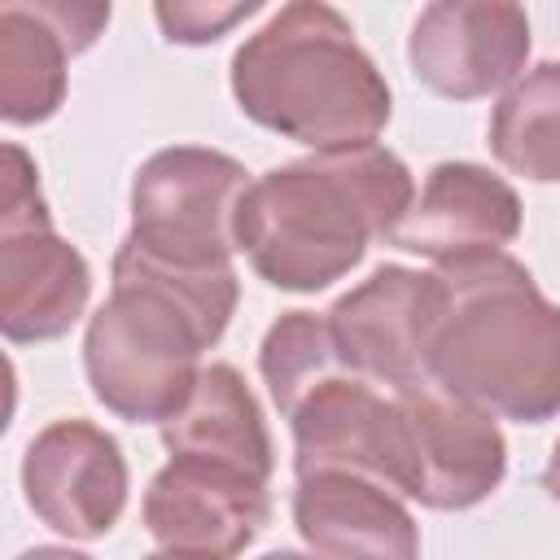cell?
<instances>
[{"instance_id": "d6986e66", "label": "cell", "mask_w": 560, "mask_h": 560, "mask_svg": "<svg viewBox=\"0 0 560 560\" xmlns=\"http://www.w3.org/2000/svg\"><path fill=\"white\" fill-rule=\"evenodd\" d=\"M262 4L258 0H236V4H219V0H175V4H153V18L162 26V35L171 44L184 48H201L223 39L236 22L254 18Z\"/></svg>"}, {"instance_id": "3957f363", "label": "cell", "mask_w": 560, "mask_h": 560, "mask_svg": "<svg viewBox=\"0 0 560 560\" xmlns=\"http://www.w3.org/2000/svg\"><path fill=\"white\" fill-rule=\"evenodd\" d=\"M228 83L254 127L311 153L376 144L394 114L381 66L354 39L350 18L324 0L280 4L236 44Z\"/></svg>"}, {"instance_id": "7c38bea8", "label": "cell", "mask_w": 560, "mask_h": 560, "mask_svg": "<svg viewBox=\"0 0 560 560\" xmlns=\"http://www.w3.org/2000/svg\"><path fill=\"white\" fill-rule=\"evenodd\" d=\"M109 26L101 0H9L0 4V118L48 122L66 101V66Z\"/></svg>"}, {"instance_id": "5b68a950", "label": "cell", "mask_w": 560, "mask_h": 560, "mask_svg": "<svg viewBox=\"0 0 560 560\" xmlns=\"http://www.w3.org/2000/svg\"><path fill=\"white\" fill-rule=\"evenodd\" d=\"M254 175L223 149L171 144L149 153L131 175L127 241L192 267H223L236 249V210Z\"/></svg>"}, {"instance_id": "7402d4cb", "label": "cell", "mask_w": 560, "mask_h": 560, "mask_svg": "<svg viewBox=\"0 0 560 560\" xmlns=\"http://www.w3.org/2000/svg\"><path fill=\"white\" fill-rule=\"evenodd\" d=\"M542 490H547V499L551 503H560V442L551 446V455H547V464H542Z\"/></svg>"}, {"instance_id": "5bb4252c", "label": "cell", "mask_w": 560, "mask_h": 560, "mask_svg": "<svg viewBox=\"0 0 560 560\" xmlns=\"http://www.w3.org/2000/svg\"><path fill=\"white\" fill-rule=\"evenodd\" d=\"M293 525L319 560H420V525L411 508L372 477H298Z\"/></svg>"}, {"instance_id": "2e32d148", "label": "cell", "mask_w": 560, "mask_h": 560, "mask_svg": "<svg viewBox=\"0 0 560 560\" xmlns=\"http://www.w3.org/2000/svg\"><path fill=\"white\" fill-rule=\"evenodd\" d=\"M162 446L171 455H192L228 464L254 481H271L276 451L262 407L232 363H206L188 402L162 424Z\"/></svg>"}, {"instance_id": "9c48e42d", "label": "cell", "mask_w": 560, "mask_h": 560, "mask_svg": "<svg viewBox=\"0 0 560 560\" xmlns=\"http://www.w3.org/2000/svg\"><path fill=\"white\" fill-rule=\"evenodd\" d=\"M529 61V18L508 0L424 4L407 35L411 74L442 101L508 92Z\"/></svg>"}, {"instance_id": "ac0fdd59", "label": "cell", "mask_w": 560, "mask_h": 560, "mask_svg": "<svg viewBox=\"0 0 560 560\" xmlns=\"http://www.w3.org/2000/svg\"><path fill=\"white\" fill-rule=\"evenodd\" d=\"M258 372H262V385H267V394L284 420L315 389H324L337 376H350V368L332 341L328 315H315V311H284L262 332Z\"/></svg>"}, {"instance_id": "44dd1931", "label": "cell", "mask_w": 560, "mask_h": 560, "mask_svg": "<svg viewBox=\"0 0 560 560\" xmlns=\"http://www.w3.org/2000/svg\"><path fill=\"white\" fill-rule=\"evenodd\" d=\"M18 560H92L88 551H74V547H57V542H44V547H26Z\"/></svg>"}, {"instance_id": "8fae6325", "label": "cell", "mask_w": 560, "mask_h": 560, "mask_svg": "<svg viewBox=\"0 0 560 560\" xmlns=\"http://www.w3.org/2000/svg\"><path fill=\"white\" fill-rule=\"evenodd\" d=\"M293 477L354 472L407 499L411 459L398 398L363 376H337L315 389L293 416Z\"/></svg>"}, {"instance_id": "cb8c5ba5", "label": "cell", "mask_w": 560, "mask_h": 560, "mask_svg": "<svg viewBox=\"0 0 560 560\" xmlns=\"http://www.w3.org/2000/svg\"><path fill=\"white\" fill-rule=\"evenodd\" d=\"M140 560H184V556H171V551H149V556H140Z\"/></svg>"}, {"instance_id": "9a60e30c", "label": "cell", "mask_w": 560, "mask_h": 560, "mask_svg": "<svg viewBox=\"0 0 560 560\" xmlns=\"http://www.w3.org/2000/svg\"><path fill=\"white\" fill-rule=\"evenodd\" d=\"M92 298V267L57 228L0 236V332L9 346L66 337Z\"/></svg>"}, {"instance_id": "4fadbf2b", "label": "cell", "mask_w": 560, "mask_h": 560, "mask_svg": "<svg viewBox=\"0 0 560 560\" xmlns=\"http://www.w3.org/2000/svg\"><path fill=\"white\" fill-rule=\"evenodd\" d=\"M525 210L516 188L481 162L429 166L416 206L389 236V245L429 258L433 267L499 254L521 236Z\"/></svg>"}, {"instance_id": "603a6c76", "label": "cell", "mask_w": 560, "mask_h": 560, "mask_svg": "<svg viewBox=\"0 0 560 560\" xmlns=\"http://www.w3.org/2000/svg\"><path fill=\"white\" fill-rule=\"evenodd\" d=\"M258 560H319V556H311V551H293V547H276V551H262Z\"/></svg>"}, {"instance_id": "30bf717a", "label": "cell", "mask_w": 560, "mask_h": 560, "mask_svg": "<svg viewBox=\"0 0 560 560\" xmlns=\"http://www.w3.org/2000/svg\"><path fill=\"white\" fill-rule=\"evenodd\" d=\"M394 398L407 424L411 503L433 512H468L503 486L508 442L490 411L442 394L433 381Z\"/></svg>"}, {"instance_id": "277c9868", "label": "cell", "mask_w": 560, "mask_h": 560, "mask_svg": "<svg viewBox=\"0 0 560 560\" xmlns=\"http://www.w3.org/2000/svg\"><path fill=\"white\" fill-rule=\"evenodd\" d=\"M446 315L429 341V381L494 420L560 416V306L508 249L438 267Z\"/></svg>"}, {"instance_id": "8992f818", "label": "cell", "mask_w": 560, "mask_h": 560, "mask_svg": "<svg viewBox=\"0 0 560 560\" xmlns=\"http://www.w3.org/2000/svg\"><path fill=\"white\" fill-rule=\"evenodd\" d=\"M324 315L354 376L407 394L429 385V341L446 315V284L438 271L385 262Z\"/></svg>"}, {"instance_id": "7a4b0ae2", "label": "cell", "mask_w": 560, "mask_h": 560, "mask_svg": "<svg viewBox=\"0 0 560 560\" xmlns=\"http://www.w3.org/2000/svg\"><path fill=\"white\" fill-rule=\"evenodd\" d=\"M416 206L407 162L385 144L311 153L254 175L236 210V249L280 293L346 280L372 241H389Z\"/></svg>"}, {"instance_id": "ffe728a7", "label": "cell", "mask_w": 560, "mask_h": 560, "mask_svg": "<svg viewBox=\"0 0 560 560\" xmlns=\"http://www.w3.org/2000/svg\"><path fill=\"white\" fill-rule=\"evenodd\" d=\"M31 228H52L48 201L39 192V166L35 158L9 140L4 144V201H0V236L4 232H31Z\"/></svg>"}, {"instance_id": "ba28073f", "label": "cell", "mask_w": 560, "mask_h": 560, "mask_svg": "<svg viewBox=\"0 0 560 560\" xmlns=\"http://www.w3.org/2000/svg\"><path fill=\"white\" fill-rule=\"evenodd\" d=\"M140 521L149 538L184 560H236L271 521V494L262 481L192 459L171 455L140 499Z\"/></svg>"}, {"instance_id": "6da1fadb", "label": "cell", "mask_w": 560, "mask_h": 560, "mask_svg": "<svg viewBox=\"0 0 560 560\" xmlns=\"http://www.w3.org/2000/svg\"><path fill=\"white\" fill-rule=\"evenodd\" d=\"M241 302L232 262L192 267L158 258L122 236L109 298L88 315L83 376L92 398L127 424H166L201 376Z\"/></svg>"}, {"instance_id": "52a82bcc", "label": "cell", "mask_w": 560, "mask_h": 560, "mask_svg": "<svg viewBox=\"0 0 560 560\" xmlns=\"http://www.w3.org/2000/svg\"><path fill=\"white\" fill-rule=\"evenodd\" d=\"M131 472L114 433L83 416L44 424L22 451L26 508L61 538H105L127 508Z\"/></svg>"}, {"instance_id": "e0dca14e", "label": "cell", "mask_w": 560, "mask_h": 560, "mask_svg": "<svg viewBox=\"0 0 560 560\" xmlns=\"http://www.w3.org/2000/svg\"><path fill=\"white\" fill-rule=\"evenodd\" d=\"M494 162L529 184H560V61L529 66L490 109Z\"/></svg>"}]
</instances>
